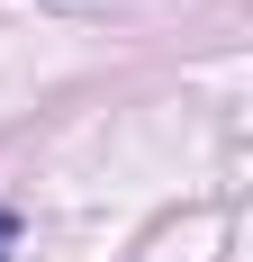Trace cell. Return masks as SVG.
<instances>
[{
    "label": "cell",
    "mask_w": 253,
    "mask_h": 262,
    "mask_svg": "<svg viewBox=\"0 0 253 262\" xmlns=\"http://www.w3.org/2000/svg\"><path fill=\"white\" fill-rule=\"evenodd\" d=\"M9 244H18V217H9V208H0V262H9Z\"/></svg>",
    "instance_id": "obj_1"
}]
</instances>
